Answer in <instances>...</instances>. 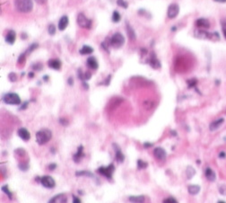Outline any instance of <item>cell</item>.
Segmentation results:
<instances>
[{
    "instance_id": "cell-1",
    "label": "cell",
    "mask_w": 226,
    "mask_h": 203,
    "mask_svg": "<svg viewBox=\"0 0 226 203\" xmlns=\"http://www.w3.org/2000/svg\"><path fill=\"white\" fill-rule=\"evenodd\" d=\"M194 36L200 40H220V35L218 32H209L204 29H197L194 31Z\"/></svg>"
},
{
    "instance_id": "cell-2",
    "label": "cell",
    "mask_w": 226,
    "mask_h": 203,
    "mask_svg": "<svg viewBox=\"0 0 226 203\" xmlns=\"http://www.w3.org/2000/svg\"><path fill=\"white\" fill-rule=\"evenodd\" d=\"M52 137V132L48 128H41L36 133V142L42 146L47 144Z\"/></svg>"
},
{
    "instance_id": "cell-3",
    "label": "cell",
    "mask_w": 226,
    "mask_h": 203,
    "mask_svg": "<svg viewBox=\"0 0 226 203\" xmlns=\"http://www.w3.org/2000/svg\"><path fill=\"white\" fill-rule=\"evenodd\" d=\"M14 5L20 13H29L32 10L33 3L32 0H15Z\"/></svg>"
},
{
    "instance_id": "cell-4",
    "label": "cell",
    "mask_w": 226,
    "mask_h": 203,
    "mask_svg": "<svg viewBox=\"0 0 226 203\" xmlns=\"http://www.w3.org/2000/svg\"><path fill=\"white\" fill-rule=\"evenodd\" d=\"M3 101L5 103L9 105H19L21 104V98L17 94L8 93L3 96Z\"/></svg>"
},
{
    "instance_id": "cell-5",
    "label": "cell",
    "mask_w": 226,
    "mask_h": 203,
    "mask_svg": "<svg viewBox=\"0 0 226 203\" xmlns=\"http://www.w3.org/2000/svg\"><path fill=\"white\" fill-rule=\"evenodd\" d=\"M114 171H115V166H114L113 164L109 165L108 166H100L97 169L98 174L103 175L104 177H106L109 180L112 179V175H113Z\"/></svg>"
},
{
    "instance_id": "cell-6",
    "label": "cell",
    "mask_w": 226,
    "mask_h": 203,
    "mask_svg": "<svg viewBox=\"0 0 226 203\" xmlns=\"http://www.w3.org/2000/svg\"><path fill=\"white\" fill-rule=\"evenodd\" d=\"M124 43H125V38L121 33H119V32L115 33L111 39V44L115 49H119V48L122 47L124 45Z\"/></svg>"
},
{
    "instance_id": "cell-7",
    "label": "cell",
    "mask_w": 226,
    "mask_h": 203,
    "mask_svg": "<svg viewBox=\"0 0 226 203\" xmlns=\"http://www.w3.org/2000/svg\"><path fill=\"white\" fill-rule=\"evenodd\" d=\"M40 182L44 188H47V189H53L56 186L55 180L49 175H45V176L40 177Z\"/></svg>"
},
{
    "instance_id": "cell-8",
    "label": "cell",
    "mask_w": 226,
    "mask_h": 203,
    "mask_svg": "<svg viewBox=\"0 0 226 203\" xmlns=\"http://www.w3.org/2000/svg\"><path fill=\"white\" fill-rule=\"evenodd\" d=\"M77 23L82 28L90 29L91 27V21L89 20L83 14H79L77 15Z\"/></svg>"
},
{
    "instance_id": "cell-9",
    "label": "cell",
    "mask_w": 226,
    "mask_h": 203,
    "mask_svg": "<svg viewBox=\"0 0 226 203\" xmlns=\"http://www.w3.org/2000/svg\"><path fill=\"white\" fill-rule=\"evenodd\" d=\"M180 13V6L178 4H171L168 7V11H167V14L170 19H173L177 17Z\"/></svg>"
},
{
    "instance_id": "cell-10",
    "label": "cell",
    "mask_w": 226,
    "mask_h": 203,
    "mask_svg": "<svg viewBox=\"0 0 226 203\" xmlns=\"http://www.w3.org/2000/svg\"><path fill=\"white\" fill-rule=\"evenodd\" d=\"M154 156L157 160H160V161H163L166 159L167 157V153L165 151L164 148H161V147H157L154 148Z\"/></svg>"
},
{
    "instance_id": "cell-11",
    "label": "cell",
    "mask_w": 226,
    "mask_h": 203,
    "mask_svg": "<svg viewBox=\"0 0 226 203\" xmlns=\"http://www.w3.org/2000/svg\"><path fill=\"white\" fill-rule=\"evenodd\" d=\"M68 202V197L65 193H59L51 198L48 203H66Z\"/></svg>"
},
{
    "instance_id": "cell-12",
    "label": "cell",
    "mask_w": 226,
    "mask_h": 203,
    "mask_svg": "<svg viewBox=\"0 0 226 203\" xmlns=\"http://www.w3.org/2000/svg\"><path fill=\"white\" fill-rule=\"evenodd\" d=\"M113 148L115 151V158L116 160L119 162V163H123L124 160H125V156L122 152V150L120 149V148L119 147L117 144H113Z\"/></svg>"
},
{
    "instance_id": "cell-13",
    "label": "cell",
    "mask_w": 226,
    "mask_h": 203,
    "mask_svg": "<svg viewBox=\"0 0 226 203\" xmlns=\"http://www.w3.org/2000/svg\"><path fill=\"white\" fill-rule=\"evenodd\" d=\"M223 123H224V119L223 118L217 119V120L212 121V122L210 123V125H209V131H216V129H218Z\"/></svg>"
},
{
    "instance_id": "cell-14",
    "label": "cell",
    "mask_w": 226,
    "mask_h": 203,
    "mask_svg": "<svg viewBox=\"0 0 226 203\" xmlns=\"http://www.w3.org/2000/svg\"><path fill=\"white\" fill-rule=\"evenodd\" d=\"M196 26L199 29H208L210 28V23L206 18H198L196 21Z\"/></svg>"
},
{
    "instance_id": "cell-15",
    "label": "cell",
    "mask_w": 226,
    "mask_h": 203,
    "mask_svg": "<svg viewBox=\"0 0 226 203\" xmlns=\"http://www.w3.org/2000/svg\"><path fill=\"white\" fill-rule=\"evenodd\" d=\"M17 133H18V136L20 137V139H22L24 141H28L31 139V134L28 131V129L25 128H20L18 129Z\"/></svg>"
},
{
    "instance_id": "cell-16",
    "label": "cell",
    "mask_w": 226,
    "mask_h": 203,
    "mask_svg": "<svg viewBox=\"0 0 226 203\" xmlns=\"http://www.w3.org/2000/svg\"><path fill=\"white\" fill-rule=\"evenodd\" d=\"M205 175L206 178L209 182H214L216 180V174L214 173V170H212L210 167H206L205 171Z\"/></svg>"
},
{
    "instance_id": "cell-17",
    "label": "cell",
    "mask_w": 226,
    "mask_h": 203,
    "mask_svg": "<svg viewBox=\"0 0 226 203\" xmlns=\"http://www.w3.org/2000/svg\"><path fill=\"white\" fill-rule=\"evenodd\" d=\"M149 64H150L151 67L155 68V69L161 68V63H160V61L158 60V59L156 58V56H155V54L154 52L152 53V55H151V57H150Z\"/></svg>"
},
{
    "instance_id": "cell-18",
    "label": "cell",
    "mask_w": 226,
    "mask_h": 203,
    "mask_svg": "<svg viewBox=\"0 0 226 203\" xmlns=\"http://www.w3.org/2000/svg\"><path fill=\"white\" fill-rule=\"evenodd\" d=\"M83 157H85V154H83V146H79L76 153L73 156V159L75 163H79Z\"/></svg>"
},
{
    "instance_id": "cell-19",
    "label": "cell",
    "mask_w": 226,
    "mask_h": 203,
    "mask_svg": "<svg viewBox=\"0 0 226 203\" xmlns=\"http://www.w3.org/2000/svg\"><path fill=\"white\" fill-rule=\"evenodd\" d=\"M48 67L51 68L55 70H59L61 68V61L59 59H50L48 61Z\"/></svg>"
},
{
    "instance_id": "cell-20",
    "label": "cell",
    "mask_w": 226,
    "mask_h": 203,
    "mask_svg": "<svg viewBox=\"0 0 226 203\" xmlns=\"http://www.w3.org/2000/svg\"><path fill=\"white\" fill-rule=\"evenodd\" d=\"M68 17L66 15H64L60 18L57 27L60 31H64V30H66V27H68Z\"/></svg>"
},
{
    "instance_id": "cell-21",
    "label": "cell",
    "mask_w": 226,
    "mask_h": 203,
    "mask_svg": "<svg viewBox=\"0 0 226 203\" xmlns=\"http://www.w3.org/2000/svg\"><path fill=\"white\" fill-rule=\"evenodd\" d=\"M87 66L91 69L96 70L99 67V65H98V62L95 58H94V57H90L87 59Z\"/></svg>"
},
{
    "instance_id": "cell-22",
    "label": "cell",
    "mask_w": 226,
    "mask_h": 203,
    "mask_svg": "<svg viewBox=\"0 0 226 203\" xmlns=\"http://www.w3.org/2000/svg\"><path fill=\"white\" fill-rule=\"evenodd\" d=\"M15 38H16L15 31H13V30H11V31H9L7 32V35H6V37H5V40H6L7 43H9V44L12 45V44H14V42H15Z\"/></svg>"
},
{
    "instance_id": "cell-23",
    "label": "cell",
    "mask_w": 226,
    "mask_h": 203,
    "mask_svg": "<svg viewBox=\"0 0 226 203\" xmlns=\"http://www.w3.org/2000/svg\"><path fill=\"white\" fill-rule=\"evenodd\" d=\"M200 190H201L200 186L197 184H191L188 187V191L190 195H197V194L199 193Z\"/></svg>"
},
{
    "instance_id": "cell-24",
    "label": "cell",
    "mask_w": 226,
    "mask_h": 203,
    "mask_svg": "<svg viewBox=\"0 0 226 203\" xmlns=\"http://www.w3.org/2000/svg\"><path fill=\"white\" fill-rule=\"evenodd\" d=\"M128 200L132 203H144L145 200V198L144 195H138V196H129Z\"/></svg>"
},
{
    "instance_id": "cell-25",
    "label": "cell",
    "mask_w": 226,
    "mask_h": 203,
    "mask_svg": "<svg viewBox=\"0 0 226 203\" xmlns=\"http://www.w3.org/2000/svg\"><path fill=\"white\" fill-rule=\"evenodd\" d=\"M93 52H94V49L90 46H87V45H85L80 50V53L82 55H89V54H91Z\"/></svg>"
},
{
    "instance_id": "cell-26",
    "label": "cell",
    "mask_w": 226,
    "mask_h": 203,
    "mask_svg": "<svg viewBox=\"0 0 226 203\" xmlns=\"http://www.w3.org/2000/svg\"><path fill=\"white\" fill-rule=\"evenodd\" d=\"M195 174H196V170L192 166H188L186 169V175L188 179H191Z\"/></svg>"
},
{
    "instance_id": "cell-27",
    "label": "cell",
    "mask_w": 226,
    "mask_h": 203,
    "mask_svg": "<svg viewBox=\"0 0 226 203\" xmlns=\"http://www.w3.org/2000/svg\"><path fill=\"white\" fill-rule=\"evenodd\" d=\"M127 31H128V37H129L132 40H134L136 39V32H135V31L133 30V28H132L130 25H128V24H127Z\"/></svg>"
},
{
    "instance_id": "cell-28",
    "label": "cell",
    "mask_w": 226,
    "mask_h": 203,
    "mask_svg": "<svg viewBox=\"0 0 226 203\" xmlns=\"http://www.w3.org/2000/svg\"><path fill=\"white\" fill-rule=\"evenodd\" d=\"M2 191L3 192H5L6 195H7V197L9 198L10 200H12L13 199V193L10 191V190H9V187H8V185H4V186H2Z\"/></svg>"
},
{
    "instance_id": "cell-29",
    "label": "cell",
    "mask_w": 226,
    "mask_h": 203,
    "mask_svg": "<svg viewBox=\"0 0 226 203\" xmlns=\"http://www.w3.org/2000/svg\"><path fill=\"white\" fill-rule=\"evenodd\" d=\"M75 174H76V176H87V177H91V178H94V174L88 171H79V172L75 173Z\"/></svg>"
},
{
    "instance_id": "cell-30",
    "label": "cell",
    "mask_w": 226,
    "mask_h": 203,
    "mask_svg": "<svg viewBox=\"0 0 226 203\" xmlns=\"http://www.w3.org/2000/svg\"><path fill=\"white\" fill-rule=\"evenodd\" d=\"M137 168H138L139 170H141V169H145V168L148 166V164L146 163L145 161H143V160L139 159V160H137Z\"/></svg>"
},
{
    "instance_id": "cell-31",
    "label": "cell",
    "mask_w": 226,
    "mask_h": 203,
    "mask_svg": "<svg viewBox=\"0 0 226 203\" xmlns=\"http://www.w3.org/2000/svg\"><path fill=\"white\" fill-rule=\"evenodd\" d=\"M112 21L114 23H119L120 21V14L118 11H114L112 14Z\"/></svg>"
},
{
    "instance_id": "cell-32",
    "label": "cell",
    "mask_w": 226,
    "mask_h": 203,
    "mask_svg": "<svg viewBox=\"0 0 226 203\" xmlns=\"http://www.w3.org/2000/svg\"><path fill=\"white\" fill-rule=\"evenodd\" d=\"M221 27H222V31L223 37L226 39V19H223L221 21Z\"/></svg>"
},
{
    "instance_id": "cell-33",
    "label": "cell",
    "mask_w": 226,
    "mask_h": 203,
    "mask_svg": "<svg viewBox=\"0 0 226 203\" xmlns=\"http://www.w3.org/2000/svg\"><path fill=\"white\" fill-rule=\"evenodd\" d=\"M163 203H179L178 200H176L175 198L173 197H169V198H166L163 200Z\"/></svg>"
},
{
    "instance_id": "cell-34",
    "label": "cell",
    "mask_w": 226,
    "mask_h": 203,
    "mask_svg": "<svg viewBox=\"0 0 226 203\" xmlns=\"http://www.w3.org/2000/svg\"><path fill=\"white\" fill-rule=\"evenodd\" d=\"M19 168H20V170H22V171L25 172L29 169V165L27 163H23H23L19 164Z\"/></svg>"
},
{
    "instance_id": "cell-35",
    "label": "cell",
    "mask_w": 226,
    "mask_h": 203,
    "mask_svg": "<svg viewBox=\"0 0 226 203\" xmlns=\"http://www.w3.org/2000/svg\"><path fill=\"white\" fill-rule=\"evenodd\" d=\"M117 4H118V5L123 7V8H128V4L125 1V0H117Z\"/></svg>"
},
{
    "instance_id": "cell-36",
    "label": "cell",
    "mask_w": 226,
    "mask_h": 203,
    "mask_svg": "<svg viewBox=\"0 0 226 203\" xmlns=\"http://www.w3.org/2000/svg\"><path fill=\"white\" fill-rule=\"evenodd\" d=\"M219 192L223 196H226V184H222L219 187Z\"/></svg>"
},
{
    "instance_id": "cell-37",
    "label": "cell",
    "mask_w": 226,
    "mask_h": 203,
    "mask_svg": "<svg viewBox=\"0 0 226 203\" xmlns=\"http://www.w3.org/2000/svg\"><path fill=\"white\" fill-rule=\"evenodd\" d=\"M48 33H49L50 35H54L55 32H56V27H55V25H53V24H50V25L48 26Z\"/></svg>"
},
{
    "instance_id": "cell-38",
    "label": "cell",
    "mask_w": 226,
    "mask_h": 203,
    "mask_svg": "<svg viewBox=\"0 0 226 203\" xmlns=\"http://www.w3.org/2000/svg\"><path fill=\"white\" fill-rule=\"evenodd\" d=\"M197 79H190V80H188V87H195L196 86V85H197Z\"/></svg>"
},
{
    "instance_id": "cell-39",
    "label": "cell",
    "mask_w": 226,
    "mask_h": 203,
    "mask_svg": "<svg viewBox=\"0 0 226 203\" xmlns=\"http://www.w3.org/2000/svg\"><path fill=\"white\" fill-rule=\"evenodd\" d=\"M8 77H9V80L11 81V82H15V81L17 80V77H16L15 73H10Z\"/></svg>"
},
{
    "instance_id": "cell-40",
    "label": "cell",
    "mask_w": 226,
    "mask_h": 203,
    "mask_svg": "<svg viewBox=\"0 0 226 203\" xmlns=\"http://www.w3.org/2000/svg\"><path fill=\"white\" fill-rule=\"evenodd\" d=\"M37 47H38V44H37V43H33V44H31V47L29 48V50L27 51V52H26V53H28V52H29V53H30V52H31L32 51H34Z\"/></svg>"
},
{
    "instance_id": "cell-41",
    "label": "cell",
    "mask_w": 226,
    "mask_h": 203,
    "mask_svg": "<svg viewBox=\"0 0 226 203\" xmlns=\"http://www.w3.org/2000/svg\"><path fill=\"white\" fill-rule=\"evenodd\" d=\"M41 68H42V66H41V64H40V63H36L35 65H33V66H32L33 69H36L38 71H40L41 69Z\"/></svg>"
},
{
    "instance_id": "cell-42",
    "label": "cell",
    "mask_w": 226,
    "mask_h": 203,
    "mask_svg": "<svg viewBox=\"0 0 226 203\" xmlns=\"http://www.w3.org/2000/svg\"><path fill=\"white\" fill-rule=\"evenodd\" d=\"M59 122H60L63 126H68V121L66 120V119H63V118H61V119L59 120Z\"/></svg>"
},
{
    "instance_id": "cell-43",
    "label": "cell",
    "mask_w": 226,
    "mask_h": 203,
    "mask_svg": "<svg viewBox=\"0 0 226 203\" xmlns=\"http://www.w3.org/2000/svg\"><path fill=\"white\" fill-rule=\"evenodd\" d=\"M73 203H82L81 200L79 199V197H76V196H73Z\"/></svg>"
},
{
    "instance_id": "cell-44",
    "label": "cell",
    "mask_w": 226,
    "mask_h": 203,
    "mask_svg": "<svg viewBox=\"0 0 226 203\" xmlns=\"http://www.w3.org/2000/svg\"><path fill=\"white\" fill-rule=\"evenodd\" d=\"M151 147H153V143H150V142H145L144 143V148H149Z\"/></svg>"
},
{
    "instance_id": "cell-45",
    "label": "cell",
    "mask_w": 226,
    "mask_h": 203,
    "mask_svg": "<svg viewBox=\"0 0 226 203\" xmlns=\"http://www.w3.org/2000/svg\"><path fill=\"white\" fill-rule=\"evenodd\" d=\"M57 168V165L56 164H50L48 165V169L50 170V171H53V170H55Z\"/></svg>"
},
{
    "instance_id": "cell-46",
    "label": "cell",
    "mask_w": 226,
    "mask_h": 203,
    "mask_svg": "<svg viewBox=\"0 0 226 203\" xmlns=\"http://www.w3.org/2000/svg\"><path fill=\"white\" fill-rule=\"evenodd\" d=\"M24 58H25V54H21L20 57H19V59H18V62L21 63V61L23 62L24 60Z\"/></svg>"
},
{
    "instance_id": "cell-47",
    "label": "cell",
    "mask_w": 226,
    "mask_h": 203,
    "mask_svg": "<svg viewBox=\"0 0 226 203\" xmlns=\"http://www.w3.org/2000/svg\"><path fill=\"white\" fill-rule=\"evenodd\" d=\"M219 157H220V158H225V157H226L225 152H223V151L220 152V153H219Z\"/></svg>"
},
{
    "instance_id": "cell-48",
    "label": "cell",
    "mask_w": 226,
    "mask_h": 203,
    "mask_svg": "<svg viewBox=\"0 0 226 203\" xmlns=\"http://www.w3.org/2000/svg\"><path fill=\"white\" fill-rule=\"evenodd\" d=\"M35 1H36V3H38L40 5H43L47 2V0H35Z\"/></svg>"
},
{
    "instance_id": "cell-49",
    "label": "cell",
    "mask_w": 226,
    "mask_h": 203,
    "mask_svg": "<svg viewBox=\"0 0 226 203\" xmlns=\"http://www.w3.org/2000/svg\"><path fill=\"white\" fill-rule=\"evenodd\" d=\"M68 84H69V85H73V78H72V77H69V78H68Z\"/></svg>"
},
{
    "instance_id": "cell-50",
    "label": "cell",
    "mask_w": 226,
    "mask_h": 203,
    "mask_svg": "<svg viewBox=\"0 0 226 203\" xmlns=\"http://www.w3.org/2000/svg\"><path fill=\"white\" fill-rule=\"evenodd\" d=\"M215 2H218V3H226V0H214Z\"/></svg>"
},
{
    "instance_id": "cell-51",
    "label": "cell",
    "mask_w": 226,
    "mask_h": 203,
    "mask_svg": "<svg viewBox=\"0 0 226 203\" xmlns=\"http://www.w3.org/2000/svg\"><path fill=\"white\" fill-rule=\"evenodd\" d=\"M217 203H226V202H225L224 200H219V201L217 202Z\"/></svg>"
},
{
    "instance_id": "cell-52",
    "label": "cell",
    "mask_w": 226,
    "mask_h": 203,
    "mask_svg": "<svg viewBox=\"0 0 226 203\" xmlns=\"http://www.w3.org/2000/svg\"><path fill=\"white\" fill-rule=\"evenodd\" d=\"M29 77H33V73H30V74H29Z\"/></svg>"
}]
</instances>
